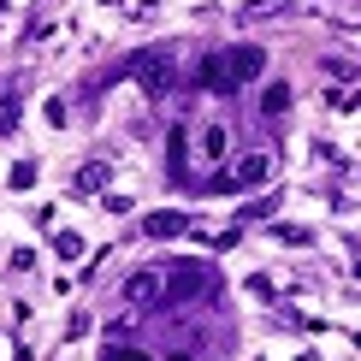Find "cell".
<instances>
[{"instance_id":"obj_1","label":"cell","mask_w":361,"mask_h":361,"mask_svg":"<svg viewBox=\"0 0 361 361\" xmlns=\"http://www.w3.org/2000/svg\"><path fill=\"white\" fill-rule=\"evenodd\" d=\"M214 290H219V273L207 261H178V267H166V296L160 302H202Z\"/></svg>"},{"instance_id":"obj_2","label":"cell","mask_w":361,"mask_h":361,"mask_svg":"<svg viewBox=\"0 0 361 361\" xmlns=\"http://www.w3.org/2000/svg\"><path fill=\"white\" fill-rule=\"evenodd\" d=\"M125 71L148 89V95H166V89L178 83V54L172 48H137V54L125 59Z\"/></svg>"},{"instance_id":"obj_3","label":"cell","mask_w":361,"mask_h":361,"mask_svg":"<svg viewBox=\"0 0 361 361\" xmlns=\"http://www.w3.org/2000/svg\"><path fill=\"white\" fill-rule=\"evenodd\" d=\"M267 178H273V154H261V148H255V154H243L231 172H214L202 190H214V195H237V190H255V184H267Z\"/></svg>"},{"instance_id":"obj_4","label":"cell","mask_w":361,"mask_h":361,"mask_svg":"<svg viewBox=\"0 0 361 361\" xmlns=\"http://www.w3.org/2000/svg\"><path fill=\"white\" fill-rule=\"evenodd\" d=\"M160 296H166V267H137V273L125 279V302L130 308H160Z\"/></svg>"},{"instance_id":"obj_5","label":"cell","mask_w":361,"mask_h":361,"mask_svg":"<svg viewBox=\"0 0 361 361\" xmlns=\"http://www.w3.org/2000/svg\"><path fill=\"white\" fill-rule=\"evenodd\" d=\"M225 71H231V89L237 83H255L267 71V54L255 48V42H237V48H225Z\"/></svg>"},{"instance_id":"obj_6","label":"cell","mask_w":361,"mask_h":361,"mask_svg":"<svg viewBox=\"0 0 361 361\" xmlns=\"http://www.w3.org/2000/svg\"><path fill=\"white\" fill-rule=\"evenodd\" d=\"M195 83H202V89H214V95H231V71H225V48H219V54H207L202 66H195Z\"/></svg>"},{"instance_id":"obj_7","label":"cell","mask_w":361,"mask_h":361,"mask_svg":"<svg viewBox=\"0 0 361 361\" xmlns=\"http://www.w3.org/2000/svg\"><path fill=\"white\" fill-rule=\"evenodd\" d=\"M190 225H195L190 214H178V207H160V214H148V219H142V231H148V237H184Z\"/></svg>"},{"instance_id":"obj_8","label":"cell","mask_w":361,"mask_h":361,"mask_svg":"<svg viewBox=\"0 0 361 361\" xmlns=\"http://www.w3.org/2000/svg\"><path fill=\"white\" fill-rule=\"evenodd\" d=\"M107 184H113V166H107V160H89V166H78V178H71V190H78V195H101Z\"/></svg>"},{"instance_id":"obj_9","label":"cell","mask_w":361,"mask_h":361,"mask_svg":"<svg viewBox=\"0 0 361 361\" xmlns=\"http://www.w3.org/2000/svg\"><path fill=\"white\" fill-rule=\"evenodd\" d=\"M225 148H231V130H225L219 118H207L202 125V160H225Z\"/></svg>"},{"instance_id":"obj_10","label":"cell","mask_w":361,"mask_h":361,"mask_svg":"<svg viewBox=\"0 0 361 361\" xmlns=\"http://www.w3.org/2000/svg\"><path fill=\"white\" fill-rule=\"evenodd\" d=\"M290 12H296V0H249V6H243V18L267 24V18H290Z\"/></svg>"},{"instance_id":"obj_11","label":"cell","mask_w":361,"mask_h":361,"mask_svg":"<svg viewBox=\"0 0 361 361\" xmlns=\"http://www.w3.org/2000/svg\"><path fill=\"white\" fill-rule=\"evenodd\" d=\"M284 107H290V83H267V95H261V113H267V118H279Z\"/></svg>"},{"instance_id":"obj_12","label":"cell","mask_w":361,"mask_h":361,"mask_svg":"<svg viewBox=\"0 0 361 361\" xmlns=\"http://www.w3.org/2000/svg\"><path fill=\"white\" fill-rule=\"evenodd\" d=\"M18 118H24L18 95H0V137H12V130H18Z\"/></svg>"},{"instance_id":"obj_13","label":"cell","mask_w":361,"mask_h":361,"mask_svg":"<svg viewBox=\"0 0 361 361\" xmlns=\"http://www.w3.org/2000/svg\"><path fill=\"white\" fill-rule=\"evenodd\" d=\"M36 178H42V166H36V160H18V166L6 172V184H12V190H30Z\"/></svg>"},{"instance_id":"obj_14","label":"cell","mask_w":361,"mask_h":361,"mask_svg":"<svg viewBox=\"0 0 361 361\" xmlns=\"http://www.w3.org/2000/svg\"><path fill=\"white\" fill-rule=\"evenodd\" d=\"M54 255H59V261H78V255H83V237H78V231H59V237H54Z\"/></svg>"},{"instance_id":"obj_15","label":"cell","mask_w":361,"mask_h":361,"mask_svg":"<svg viewBox=\"0 0 361 361\" xmlns=\"http://www.w3.org/2000/svg\"><path fill=\"white\" fill-rule=\"evenodd\" d=\"M326 78H332V83H355V66H350V59H326Z\"/></svg>"},{"instance_id":"obj_16","label":"cell","mask_w":361,"mask_h":361,"mask_svg":"<svg viewBox=\"0 0 361 361\" xmlns=\"http://www.w3.org/2000/svg\"><path fill=\"white\" fill-rule=\"evenodd\" d=\"M273 207H279V195H261L255 207H243V219H273Z\"/></svg>"},{"instance_id":"obj_17","label":"cell","mask_w":361,"mask_h":361,"mask_svg":"<svg viewBox=\"0 0 361 361\" xmlns=\"http://www.w3.org/2000/svg\"><path fill=\"white\" fill-rule=\"evenodd\" d=\"M101 361H148V355L137 350V343H130V350H125V343H113V350H107V355H101Z\"/></svg>"},{"instance_id":"obj_18","label":"cell","mask_w":361,"mask_h":361,"mask_svg":"<svg viewBox=\"0 0 361 361\" xmlns=\"http://www.w3.org/2000/svg\"><path fill=\"white\" fill-rule=\"evenodd\" d=\"M273 237H279V243H308L302 225H273Z\"/></svg>"}]
</instances>
